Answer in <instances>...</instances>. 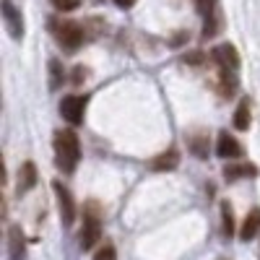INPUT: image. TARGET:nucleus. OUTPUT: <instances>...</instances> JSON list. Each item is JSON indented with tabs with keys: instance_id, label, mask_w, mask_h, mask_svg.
Instances as JSON below:
<instances>
[{
	"instance_id": "f257e3e1",
	"label": "nucleus",
	"mask_w": 260,
	"mask_h": 260,
	"mask_svg": "<svg viewBox=\"0 0 260 260\" xmlns=\"http://www.w3.org/2000/svg\"><path fill=\"white\" fill-rule=\"evenodd\" d=\"M52 143H55V164L62 172H73L78 167V159H81L78 136L73 130H57Z\"/></svg>"
},
{
	"instance_id": "f03ea898",
	"label": "nucleus",
	"mask_w": 260,
	"mask_h": 260,
	"mask_svg": "<svg viewBox=\"0 0 260 260\" xmlns=\"http://www.w3.org/2000/svg\"><path fill=\"white\" fill-rule=\"evenodd\" d=\"M102 237V208L99 203L89 201L83 208V229H81V247L91 250Z\"/></svg>"
},
{
	"instance_id": "7ed1b4c3",
	"label": "nucleus",
	"mask_w": 260,
	"mask_h": 260,
	"mask_svg": "<svg viewBox=\"0 0 260 260\" xmlns=\"http://www.w3.org/2000/svg\"><path fill=\"white\" fill-rule=\"evenodd\" d=\"M52 31H55V39L60 42L62 47H68V50H76L81 47V42H83V26L76 24V21H52Z\"/></svg>"
},
{
	"instance_id": "20e7f679",
	"label": "nucleus",
	"mask_w": 260,
	"mask_h": 260,
	"mask_svg": "<svg viewBox=\"0 0 260 260\" xmlns=\"http://www.w3.org/2000/svg\"><path fill=\"white\" fill-rule=\"evenodd\" d=\"M52 190H55V195H57L60 219H62V224H65V226H71V224L76 221V201H73V195H71V190L65 187L60 180H55V182H52Z\"/></svg>"
},
{
	"instance_id": "39448f33",
	"label": "nucleus",
	"mask_w": 260,
	"mask_h": 260,
	"mask_svg": "<svg viewBox=\"0 0 260 260\" xmlns=\"http://www.w3.org/2000/svg\"><path fill=\"white\" fill-rule=\"evenodd\" d=\"M86 96H78V94H68L62 96L60 102V115L68 120L71 125H81L83 122V112H86Z\"/></svg>"
},
{
	"instance_id": "423d86ee",
	"label": "nucleus",
	"mask_w": 260,
	"mask_h": 260,
	"mask_svg": "<svg viewBox=\"0 0 260 260\" xmlns=\"http://www.w3.org/2000/svg\"><path fill=\"white\" fill-rule=\"evenodd\" d=\"M0 8H3V21H6L8 34L13 39H21V37H24V18H21V13L16 11V6L11 3V0H3Z\"/></svg>"
},
{
	"instance_id": "0eeeda50",
	"label": "nucleus",
	"mask_w": 260,
	"mask_h": 260,
	"mask_svg": "<svg viewBox=\"0 0 260 260\" xmlns=\"http://www.w3.org/2000/svg\"><path fill=\"white\" fill-rule=\"evenodd\" d=\"M257 167L255 164H250V161H229L226 167H224V180L226 182H237V180H252V177H257Z\"/></svg>"
},
{
	"instance_id": "6e6552de",
	"label": "nucleus",
	"mask_w": 260,
	"mask_h": 260,
	"mask_svg": "<svg viewBox=\"0 0 260 260\" xmlns=\"http://www.w3.org/2000/svg\"><path fill=\"white\" fill-rule=\"evenodd\" d=\"M213 62L219 65V68H224V71H237L240 68V55H237V50H234V45H219L213 50Z\"/></svg>"
},
{
	"instance_id": "1a4fd4ad",
	"label": "nucleus",
	"mask_w": 260,
	"mask_h": 260,
	"mask_svg": "<svg viewBox=\"0 0 260 260\" xmlns=\"http://www.w3.org/2000/svg\"><path fill=\"white\" fill-rule=\"evenodd\" d=\"M216 154H219L221 159L237 161V159L242 156V146H240V141H237L234 136H229V133H219V143H216Z\"/></svg>"
},
{
	"instance_id": "9d476101",
	"label": "nucleus",
	"mask_w": 260,
	"mask_h": 260,
	"mask_svg": "<svg viewBox=\"0 0 260 260\" xmlns=\"http://www.w3.org/2000/svg\"><path fill=\"white\" fill-rule=\"evenodd\" d=\"M8 255H11V260H26L24 232H21V226H16V224L8 226Z\"/></svg>"
},
{
	"instance_id": "9b49d317",
	"label": "nucleus",
	"mask_w": 260,
	"mask_h": 260,
	"mask_svg": "<svg viewBox=\"0 0 260 260\" xmlns=\"http://www.w3.org/2000/svg\"><path fill=\"white\" fill-rule=\"evenodd\" d=\"M148 167L154 169V172H172V169H177L180 167V151L177 148H169V151H164V154L151 159Z\"/></svg>"
},
{
	"instance_id": "f8f14e48",
	"label": "nucleus",
	"mask_w": 260,
	"mask_h": 260,
	"mask_svg": "<svg viewBox=\"0 0 260 260\" xmlns=\"http://www.w3.org/2000/svg\"><path fill=\"white\" fill-rule=\"evenodd\" d=\"M187 148L192 151V156L208 159V136L203 133V130H192V133H187Z\"/></svg>"
},
{
	"instance_id": "ddd939ff",
	"label": "nucleus",
	"mask_w": 260,
	"mask_h": 260,
	"mask_svg": "<svg viewBox=\"0 0 260 260\" xmlns=\"http://www.w3.org/2000/svg\"><path fill=\"white\" fill-rule=\"evenodd\" d=\"M257 232H260V208H252V211L247 213V219H245L242 229H240V240L250 242Z\"/></svg>"
},
{
	"instance_id": "4468645a",
	"label": "nucleus",
	"mask_w": 260,
	"mask_h": 260,
	"mask_svg": "<svg viewBox=\"0 0 260 260\" xmlns=\"http://www.w3.org/2000/svg\"><path fill=\"white\" fill-rule=\"evenodd\" d=\"M34 185H37V167H34V161L21 164V172H18V192H26Z\"/></svg>"
},
{
	"instance_id": "2eb2a0df",
	"label": "nucleus",
	"mask_w": 260,
	"mask_h": 260,
	"mask_svg": "<svg viewBox=\"0 0 260 260\" xmlns=\"http://www.w3.org/2000/svg\"><path fill=\"white\" fill-rule=\"evenodd\" d=\"M219 91H221V96H234V91H237V76H234V71L219 68Z\"/></svg>"
},
{
	"instance_id": "dca6fc26",
	"label": "nucleus",
	"mask_w": 260,
	"mask_h": 260,
	"mask_svg": "<svg viewBox=\"0 0 260 260\" xmlns=\"http://www.w3.org/2000/svg\"><path fill=\"white\" fill-rule=\"evenodd\" d=\"M234 127L237 130H250V99H242L234 110Z\"/></svg>"
},
{
	"instance_id": "f3484780",
	"label": "nucleus",
	"mask_w": 260,
	"mask_h": 260,
	"mask_svg": "<svg viewBox=\"0 0 260 260\" xmlns=\"http://www.w3.org/2000/svg\"><path fill=\"white\" fill-rule=\"evenodd\" d=\"M219 29H221V11H219V6H216L208 16H206V24H203V37L206 39H211V37H216L219 34Z\"/></svg>"
},
{
	"instance_id": "a211bd4d",
	"label": "nucleus",
	"mask_w": 260,
	"mask_h": 260,
	"mask_svg": "<svg viewBox=\"0 0 260 260\" xmlns=\"http://www.w3.org/2000/svg\"><path fill=\"white\" fill-rule=\"evenodd\" d=\"M221 232H224L226 240H232V234H234V213H232L229 203H221Z\"/></svg>"
},
{
	"instance_id": "6ab92c4d",
	"label": "nucleus",
	"mask_w": 260,
	"mask_h": 260,
	"mask_svg": "<svg viewBox=\"0 0 260 260\" xmlns=\"http://www.w3.org/2000/svg\"><path fill=\"white\" fill-rule=\"evenodd\" d=\"M62 83V65L57 60H50V89H57Z\"/></svg>"
},
{
	"instance_id": "aec40b11",
	"label": "nucleus",
	"mask_w": 260,
	"mask_h": 260,
	"mask_svg": "<svg viewBox=\"0 0 260 260\" xmlns=\"http://www.w3.org/2000/svg\"><path fill=\"white\" fill-rule=\"evenodd\" d=\"M94 260H117V252H115V247H112V245H104V247H99V250H96Z\"/></svg>"
},
{
	"instance_id": "412c9836",
	"label": "nucleus",
	"mask_w": 260,
	"mask_h": 260,
	"mask_svg": "<svg viewBox=\"0 0 260 260\" xmlns=\"http://www.w3.org/2000/svg\"><path fill=\"white\" fill-rule=\"evenodd\" d=\"M52 6L57 11H76L81 6V0H52Z\"/></svg>"
},
{
	"instance_id": "4be33fe9",
	"label": "nucleus",
	"mask_w": 260,
	"mask_h": 260,
	"mask_svg": "<svg viewBox=\"0 0 260 260\" xmlns=\"http://www.w3.org/2000/svg\"><path fill=\"white\" fill-rule=\"evenodd\" d=\"M182 60H185V62H192V65H198V62H203V52H192V55H185Z\"/></svg>"
},
{
	"instance_id": "5701e85b",
	"label": "nucleus",
	"mask_w": 260,
	"mask_h": 260,
	"mask_svg": "<svg viewBox=\"0 0 260 260\" xmlns=\"http://www.w3.org/2000/svg\"><path fill=\"white\" fill-rule=\"evenodd\" d=\"M115 6L117 8H130V6H136V0H115Z\"/></svg>"
},
{
	"instance_id": "b1692460",
	"label": "nucleus",
	"mask_w": 260,
	"mask_h": 260,
	"mask_svg": "<svg viewBox=\"0 0 260 260\" xmlns=\"http://www.w3.org/2000/svg\"><path fill=\"white\" fill-rule=\"evenodd\" d=\"M83 78H86V68H76V76H73V81H76V83H81Z\"/></svg>"
},
{
	"instance_id": "393cba45",
	"label": "nucleus",
	"mask_w": 260,
	"mask_h": 260,
	"mask_svg": "<svg viewBox=\"0 0 260 260\" xmlns=\"http://www.w3.org/2000/svg\"><path fill=\"white\" fill-rule=\"evenodd\" d=\"M185 37H187V34H185V31H182V34H177V37H172V45H180V42H182V39H185Z\"/></svg>"
},
{
	"instance_id": "a878e982",
	"label": "nucleus",
	"mask_w": 260,
	"mask_h": 260,
	"mask_svg": "<svg viewBox=\"0 0 260 260\" xmlns=\"http://www.w3.org/2000/svg\"><path fill=\"white\" fill-rule=\"evenodd\" d=\"M219 260H229V257H219Z\"/></svg>"
}]
</instances>
